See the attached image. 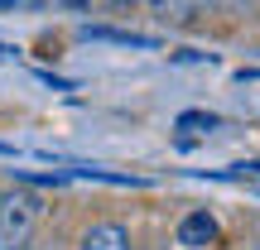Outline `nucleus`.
Listing matches in <instances>:
<instances>
[{
	"label": "nucleus",
	"instance_id": "f257e3e1",
	"mask_svg": "<svg viewBox=\"0 0 260 250\" xmlns=\"http://www.w3.org/2000/svg\"><path fill=\"white\" fill-rule=\"evenodd\" d=\"M39 217H44V197L24 193V188H10L0 197V250H24Z\"/></svg>",
	"mask_w": 260,
	"mask_h": 250
},
{
	"label": "nucleus",
	"instance_id": "f03ea898",
	"mask_svg": "<svg viewBox=\"0 0 260 250\" xmlns=\"http://www.w3.org/2000/svg\"><path fill=\"white\" fill-rule=\"evenodd\" d=\"M178 245H183V250L217 245V217L212 212H188L183 222H178Z\"/></svg>",
	"mask_w": 260,
	"mask_h": 250
},
{
	"label": "nucleus",
	"instance_id": "7ed1b4c3",
	"mask_svg": "<svg viewBox=\"0 0 260 250\" xmlns=\"http://www.w3.org/2000/svg\"><path fill=\"white\" fill-rule=\"evenodd\" d=\"M82 250H130V236L121 222H92L82 231Z\"/></svg>",
	"mask_w": 260,
	"mask_h": 250
},
{
	"label": "nucleus",
	"instance_id": "20e7f679",
	"mask_svg": "<svg viewBox=\"0 0 260 250\" xmlns=\"http://www.w3.org/2000/svg\"><path fill=\"white\" fill-rule=\"evenodd\" d=\"M82 39H102V44H130V48H154V39H145V34H125V29H96V24H87Z\"/></svg>",
	"mask_w": 260,
	"mask_h": 250
},
{
	"label": "nucleus",
	"instance_id": "39448f33",
	"mask_svg": "<svg viewBox=\"0 0 260 250\" xmlns=\"http://www.w3.org/2000/svg\"><path fill=\"white\" fill-rule=\"evenodd\" d=\"M178 130H188V135H207V130H217V116H203V111H183V116H178Z\"/></svg>",
	"mask_w": 260,
	"mask_h": 250
},
{
	"label": "nucleus",
	"instance_id": "423d86ee",
	"mask_svg": "<svg viewBox=\"0 0 260 250\" xmlns=\"http://www.w3.org/2000/svg\"><path fill=\"white\" fill-rule=\"evenodd\" d=\"M198 5H203V0H154V10H159L164 19H188Z\"/></svg>",
	"mask_w": 260,
	"mask_h": 250
},
{
	"label": "nucleus",
	"instance_id": "0eeeda50",
	"mask_svg": "<svg viewBox=\"0 0 260 250\" xmlns=\"http://www.w3.org/2000/svg\"><path fill=\"white\" fill-rule=\"evenodd\" d=\"M44 5H58V10H82L87 0H44Z\"/></svg>",
	"mask_w": 260,
	"mask_h": 250
},
{
	"label": "nucleus",
	"instance_id": "6e6552de",
	"mask_svg": "<svg viewBox=\"0 0 260 250\" xmlns=\"http://www.w3.org/2000/svg\"><path fill=\"white\" fill-rule=\"evenodd\" d=\"M10 5H24V0H0V10H10Z\"/></svg>",
	"mask_w": 260,
	"mask_h": 250
},
{
	"label": "nucleus",
	"instance_id": "1a4fd4ad",
	"mask_svg": "<svg viewBox=\"0 0 260 250\" xmlns=\"http://www.w3.org/2000/svg\"><path fill=\"white\" fill-rule=\"evenodd\" d=\"M207 5H226V0H207Z\"/></svg>",
	"mask_w": 260,
	"mask_h": 250
},
{
	"label": "nucleus",
	"instance_id": "9d476101",
	"mask_svg": "<svg viewBox=\"0 0 260 250\" xmlns=\"http://www.w3.org/2000/svg\"><path fill=\"white\" fill-rule=\"evenodd\" d=\"M0 53H10V48H0Z\"/></svg>",
	"mask_w": 260,
	"mask_h": 250
}]
</instances>
